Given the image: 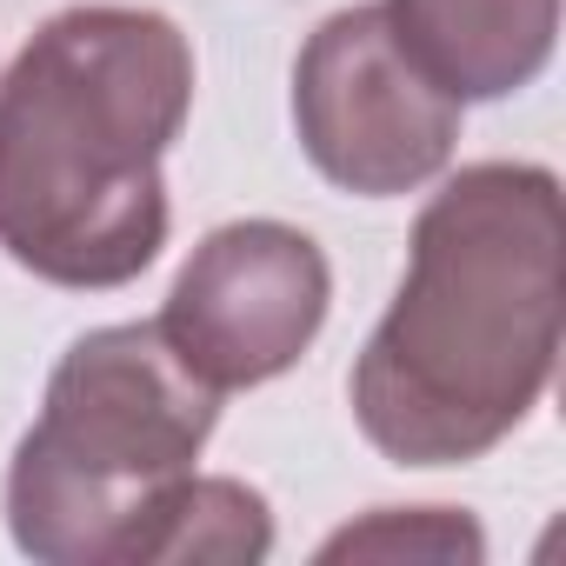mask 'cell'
<instances>
[{
    "mask_svg": "<svg viewBox=\"0 0 566 566\" xmlns=\"http://www.w3.org/2000/svg\"><path fill=\"white\" fill-rule=\"evenodd\" d=\"M220 427L154 321L81 334L48 374L41 420L8 460V533L41 566H127L140 506L193 473Z\"/></svg>",
    "mask_w": 566,
    "mask_h": 566,
    "instance_id": "3957f363",
    "label": "cell"
},
{
    "mask_svg": "<svg viewBox=\"0 0 566 566\" xmlns=\"http://www.w3.org/2000/svg\"><path fill=\"white\" fill-rule=\"evenodd\" d=\"M400 54L447 101H506L533 87L559 41V0H380Z\"/></svg>",
    "mask_w": 566,
    "mask_h": 566,
    "instance_id": "8992f818",
    "label": "cell"
},
{
    "mask_svg": "<svg viewBox=\"0 0 566 566\" xmlns=\"http://www.w3.org/2000/svg\"><path fill=\"white\" fill-rule=\"evenodd\" d=\"M273 553V506L227 473L167 480L127 539V566H253Z\"/></svg>",
    "mask_w": 566,
    "mask_h": 566,
    "instance_id": "52a82bcc",
    "label": "cell"
},
{
    "mask_svg": "<svg viewBox=\"0 0 566 566\" xmlns=\"http://www.w3.org/2000/svg\"><path fill=\"white\" fill-rule=\"evenodd\" d=\"M321 559H433V566H480L486 533L460 506H374L367 520L321 539Z\"/></svg>",
    "mask_w": 566,
    "mask_h": 566,
    "instance_id": "ba28073f",
    "label": "cell"
},
{
    "mask_svg": "<svg viewBox=\"0 0 566 566\" xmlns=\"http://www.w3.org/2000/svg\"><path fill=\"white\" fill-rule=\"evenodd\" d=\"M566 327L559 174L460 167L413 220L400 294L367 334L347 400L394 467H467L546 400Z\"/></svg>",
    "mask_w": 566,
    "mask_h": 566,
    "instance_id": "6da1fadb",
    "label": "cell"
},
{
    "mask_svg": "<svg viewBox=\"0 0 566 566\" xmlns=\"http://www.w3.org/2000/svg\"><path fill=\"white\" fill-rule=\"evenodd\" d=\"M294 134L321 180L394 200L447 174L460 101H447L394 41L380 0L327 14L294 61Z\"/></svg>",
    "mask_w": 566,
    "mask_h": 566,
    "instance_id": "277c9868",
    "label": "cell"
},
{
    "mask_svg": "<svg viewBox=\"0 0 566 566\" xmlns=\"http://www.w3.org/2000/svg\"><path fill=\"white\" fill-rule=\"evenodd\" d=\"M334 307V266L314 233L287 220H227L174 273L160 340L220 400L266 387L321 340Z\"/></svg>",
    "mask_w": 566,
    "mask_h": 566,
    "instance_id": "5b68a950",
    "label": "cell"
},
{
    "mask_svg": "<svg viewBox=\"0 0 566 566\" xmlns=\"http://www.w3.org/2000/svg\"><path fill=\"white\" fill-rule=\"evenodd\" d=\"M193 114V48L154 8H61L0 74V253L107 294L167 247V147Z\"/></svg>",
    "mask_w": 566,
    "mask_h": 566,
    "instance_id": "7a4b0ae2",
    "label": "cell"
}]
</instances>
